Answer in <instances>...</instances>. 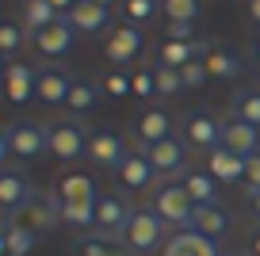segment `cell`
<instances>
[{
    "instance_id": "8d00e7d4",
    "label": "cell",
    "mask_w": 260,
    "mask_h": 256,
    "mask_svg": "<svg viewBox=\"0 0 260 256\" xmlns=\"http://www.w3.org/2000/svg\"><path fill=\"white\" fill-rule=\"evenodd\" d=\"M180 80H184V88H203L207 80H211V73H207L203 57H195V61H187L184 69H180Z\"/></svg>"
},
{
    "instance_id": "f546056e",
    "label": "cell",
    "mask_w": 260,
    "mask_h": 256,
    "mask_svg": "<svg viewBox=\"0 0 260 256\" xmlns=\"http://www.w3.org/2000/svg\"><path fill=\"white\" fill-rule=\"evenodd\" d=\"M54 19H61V12H54L46 0H23V8H19V23H23L27 35H39L42 27H50Z\"/></svg>"
},
{
    "instance_id": "e575fe53",
    "label": "cell",
    "mask_w": 260,
    "mask_h": 256,
    "mask_svg": "<svg viewBox=\"0 0 260 256\" xmlns=\"http://www.w3.org/2000/svg\"><path fill=\"white\" fill-rule=\"evenodd\" d=\"M153 84H157V100H169L184 88L180 69H169V65H153Z\"/></svg>"
},
{
    "instance_id": "d6a6232c",
    "label": "cell",
    "mask_w": 260,
    "mask_h": 256,
    "mask_svg": "<svg viewBox=\"0 0 260 256\" xmlns=\"http://www.w3.org/2000/svg\"><path fill=\"white\" fill-rule=\"evenodd\" d=\"M165 23H199L203 16V0H161Z\"/></svg>"
},
{
    "instance_id": "7a4b0ae2",
    "label": "cell",
    "mask_w": 260,
    "mask_h": 256,
    "mask_svg": "<svg viewBox=\"0 0 260 256\" xmlns=\"http://www.w3.org/2000/svg\"><path fill=\"white\" fill-rule=\"evenodd\" d=\"M4 222L23 226V230H31V233H39V237H46V233H54L57 226H61V203H57L54 191H35L31 199H27L23 207L16 210V214H8Z\"/></svg>"
},
{
    "instance_id": "ba28073f",
    "label": "cell",
    "mask_w": 260,
    "mask_h": 256,
    "mask_svg": "<svg viewBox=\"0 0 260 256\" xmlns=\"http://www.w3.org/2000/svg\"><path fill=\"white\" fill-rule=\"evenodd\" d=\"M77 73L61 61H46L39 65V92H35V104H46V107H65L69 100V88H73Z\"/></svg>"
},
{
    "instance_id": "9a60e30c",
    "label": "cell",
    "mask_w": 260,
    "mask_h": 256,
    "mask_svg": "<svg viewBox=\"0 0 260 256\" xmlns=\"http://www.w3.org/2000/svg\"><path fill=\"white\" fill-rule=\"evenodd\" d=\"M31 195H35V187H31V180H27V172L19 165L0 168V210L4 214H16Z\"/></svg>"
},
{
    "instance_id": "8fae6325",
    "label": "cell",
    "mask_w": 260,
    "mask_h": 256,
    "mask_svg": "<svg viewBox=\"0 0 260 256\" xmlns=\"http://www.w3.org/2000/svg\"><path fill=\"white\" fill-rule=\"evenodd\" d=\"M126 153H130L126 149V138L115 134L111 126H100V130H92V134H88V149H84V157H88L96 168H111V172H115Z\"/></svg>"
},
{
    "instance_id": "8992f818",
    "label": "cell",
    "mask_w": 260,
    "mask_h": 256,
    "mask_svg": "<svg viewBox=\"0 0 260 256\" xmlns=\"http://www.w3.org/2000/svg\"><path fill=\"white\" fill-rule=\"evenodd\" d=\"M88 149V130L81 126V119H54L50 122V157H57L61 165H73Z\"/></svg>"
},
{
    "instance_id": "7402d4cb",
    "label": "cell",
    "mask_w": 260,
    "mask_h": 256,
    "mask_svg": "<svg viewBox=\"0 0 260 256\" xmlns=\"http://www.w3.org/2000/svg\"><path fill=\"white\" fill-rule=\"evenodd\" d=\"M222 145L245 161V157H252V153H260V130L249 126V122H241V119H226L222 122Z\"/></svg>"
},
{
    "instance_id": "d590c367",
    "label": "cell",
    "mask_w": 260,
    "mask_h": 256,
    "mask_svg": "<svg viewBox=\"0 0 260 256\" xmlns=\"http://www.w3.org/2000/svg\"><path fill=\"white\" fill-rule=\"evenodd\" d=\"M153 96H157V84H153V69H149V65L134 69V96H130V100H138V104L146 107V104H149Z\"/></svg>"
},
{
    "instance_id": "f1b7e54d",
    "label": "cell",
    "mask_w": 260,
    "mask_h": 256,
    "mask_svg": "<svg viewBox=\"0 0 260 256\" xmlns=\"http://www.w3.org/2000/svg\"><path fill=\"white\" fill-rule=\"evenodd\" d=\"M230 119H241L260 130V88H237L230 96Z\"/></svg>"
},
{
    "instance_id": "60d3db41",
    "label": "cell",
    "mask_w": 260,
    "mask_h": 256,
    "mask_svg": "<svg viewBox=\"0 0 260 256\" xmlns=\"http://www.w3.org/2000/svg\"><path fill=\"white\" fill-rule=\"evenodd\" d=\"M249 256H260V222L249 230Z\"/></svg>"
},
{
    "instance_id": "f35d334b",
    "label": "cell",
    "mask_w": 260,
    "mask_h": 256,
    "mask_svg": "<svg viewBox=\"0 0 260 256\" xmlns=\"http://www.w3.org/2000/svg\"><path fill=\"white\" fill-rule=\"evenodd\" d=\"M245 187H260V153L245 157Z\"/></svg>"
},
{
    "instance_id": "c3c4849f",
    "label": "cell",
    "mask_w": 260,
    "mask_h": 256,
    "mask_svg": "<svg viewBox=\"0 0 260 256\" xmlns=\"http://www.w3.org/2000/svg\"><path fill=\"white\" fill-rule=\"evenodd\" d=\"M222 256H241V252H222Z\"/></svg>"
},
{
    "instance_id": "4316f807",
    "label": "cell",
    "mask_w": 260,
    "mask_h": 256,
    "mask_svg": "<svg viewBox=\"0 0 260 256\" xmlns=\"http://www.w3.org/2000/svg\"><path fill=\"white\" fill-rule=\"evenodd\" d=\"M100 84L96 80H88V77H77L73 80V88H69V100H65V111L73 115H88V111H96V104H100Z\"/></svg>"
},
{
    "instance_id": "52a82bcc",
    "label": "cell",
    "mask_w": 260,
    "mask_h": 256,
    "mask_svg": "<svg viewBox=\"0 0 260 256\" xmlns=\"http://www.w3.org/2000/svg\"><path fill=\"white\" fill-rule=\"evenodd\" d=\"M180 138L187 142V149H218L222 145V122L214 119L207 107H191L180 115Z\"/></svg>"
},
{
    "instance_id": "7bdbcfd3",
    "label": "cell",
    "mask_w": 260,
    "mask_h": 256,
    "mask_svg": "<svg viewBox=\"0 0 260 256\" xmlns=\"http://www.w3.org/2000/svg\"><path fill=\"white\" fill-rule=\"evenodd\" d=\"M8 157H12V149H8V134L0 130V168L8 165Z\"/></svg>"
},
{
    "instance_id": "4dcf8cb0",
    "label": "cell",
    "mask_w": 260,
    "mask_h": 256,
    "mask_svg": "<svg viewBox=\"0 0 260 256\" xmlns=\"http://www.w3.org/2000/svg\"><path fill=\"white\" fill-rule=\"evenodd\" d=\"M96 84H100V92H104V96L126 100V96H134V69H104Z\"/></svg>"
},
{
    "instance_id": "ab89813d",
    "label": "cell",
    "mask_w": 260,
    "mask_h": 256,
    "mask_svg": "<svg viewBox=\"0 0 260 256\" xmlns=\"http://www.w3.org/2000/svg\"><path fill=\"white\" fill-rule=\"evenodd\" d=\"M245 203H249V210L256 214V222H260V187H249V191H245Z\"/></svg>"
},
{
    "instance_id": "5b68a950",
    "label": "cell",
    "mask_w": 260,
    "mask_h": 256,
    "mask_svg": "<svg viewBox=\"0 0 260 256\" xmlns=\"http://www.w3.org/2000/svg\"><path fill=\"white\" fill-rule=\"evenodd\" d=\"M149 207L165 218V226H172V230H191L195 203H191V195L184 191V184H180V180H169V184L157 187Z\"/></svg>"
},
{
    "instance_id": "9c48e42d",
    "label": "cell",
    "mask_w": 260,
    "mask_h": 256,
    "mask_svg": "<svg viewBox=\"0 0 260 256\" xmlns=\"http://www.w3.org/2000/svg\"><path fill=\"white\" fill-rule=\"evenodd\" d=\"M146 50V35L138 31V27H130V23H119V27H111L107 31V39H104V57L115 65V69H126L134 57Z\"/></svg>"
},
{
    "instance_id": "d4e9b609",
    "label": "cell",
    "mask_w": 260,
    "mask_h": 256,
    "mask_svg": "<svg viewBox=\"0 0 260 256\" xmlns=\"http://www.w3.org/2000/svg\"><path fill=\"white\" fill-rule=\"evenodd\" d=\"M73 256H122V241L115 233L88 230L73 241Z\"/></svg>"
},
{
    "instance_id": "836d02e7",
    "label": "cell",
    "mask_w": 260,
    "mask_h": 256,
    "mask_svg": "<svg viewBox=\"0 0 260 256\" xmlns=\"http://www.w3.org/2000/svg\"><path fill=\"white\" fill-rule=\"evenodd\" d=\"M4 233H8V256H27L35 245H39V233L23 230V226H12V222H4Z\"/></svg>"
},
{
    "instance_id": "44dd1931",
    "label": "cell",
    "mask_w": 260,
    "mask_h": 256,
    "mask_svg": "<svg viewBox=\"0 0 260 256\" xmlns=\"http://www.w3.org/2000/svg\"><path fill=\"white\" fill-rule=\"evenodd\" d=\"M176 180L184 184V191L191 195V203H195V207H214V203H222V199H218V180H214L211 172H207V168L187 165Z\"/></svg>"
},
{
    "instance_id": "b9f144b4",
    "label": "cell",
    "mask_w": 260,
    "mask_h": 256,
    "mask_svg": "<svg viewBox=\"0 0 260 256\" xmlns=\"http://www.w3.org/2000/svg\"><path fill=\"white\" fill-rule=\"evenodd\" d=\"M245 12H249V19L260 27V0H245Z\"/></svg>"
},
{
    "instance_id": "7dc6e473",
    "label": "cell",
    "mask_w": 260,
    "mask_h": 256,
    "mask_svg": "<svg viewBox=\"0 0 260 256\" xmlns=\"http://www.w3.org/2000/svg\"><path fill=\"white\" fill-rule=\"evenodd\" d=\"M252 73H256V80H260V57H256V65H252Z\"/></svg>"
},
{
    "instance_id": "83f0119b",
    "label": "cell",
    "mask_w": 260,
    "mask_h": 256,
    "mask_svg": "<svg viewBox=\"0 0 260 256\" xmlns=\"http://www.w3.org/2000/svg\"><path fill=\"white\" fill-rule=\"evenodd\" d=\"M119 16L130 27H153L161 19V0H119Z\"/></svg>"
},
{
    "instance_id": "6da1fadb",
    "label": "cell",
    "mask_w": 260,
    "mask_h": 256,
    "mask_svg": "<svg viewBox=\"0 0 260 256\" xmlns=\"http://www.w3.org/2000/svg\"><path fill=\"white\" fill-rule=\"evenodd\" d=\"M119 241H122V248H126L130 256H146V252H153V248H165L169 226H165V218L157 214L153 207H134L130 222L122 226V233H119Z\"/></svg>"
},
{
    "instance_id": "681fc988",
    "label": "cell",
    "mask_w": 260,
    "mask_h": 256,
    "mask_svg": "<svg viewBox=\"0 0 260 256\" xmlns=\"http://www.w3.org/2000/svg\"><path fill=\"white\" fill-rule=\"evenodd\" d=\"M256 50H260V35H256Z\"/></svg>"
},
{
    "instance_id": "cb8c5ba5",
    "label": "cell",
    "mask_w": 260,
    "mask_h": 256,
    "mask_svg": "<svg viewBox=\"0 0 260 256\" xmlns=\"http://www.w3.org/2000/svg\"><path fill=\"white\" fill-rule=\"evenodd\" d=\"M207 172H211L218 184H237V180H245V161L237 157V153H230L226 145H218V149L207 153Z\"/></svg>"
},
{
    "instance_id": "603a6c76",
    "label": "cell",
    "mask_w": 260,
    "mask_h": 256,
    "mask_svg": "<svg viewBox=\"0 0 260 256\" xmlns=\"http://www.w3.org/2000/svg\"><path fill=\"white\" fill-rule=\"evenodd\" d=\"M207 42L211 39H199V42H172V39H161L157 42V65H169V69H184L187 61L207 54Z\"/></svg>"
},
{
    "instance_id": "bcb514c9",
    "label": "cell",
    "mask_w": 260,
    "mask_h": 256,
    "mask_svg": "<svg viewBox=\"0 0 260 256\" xmlns=\"http://www.w3.org/2000/svg\"><path fill=\"white\" fill-rule=\"evenodd\" d=\"M4 73H8V57L0 54V80H4Z\"/></svg>"
},
{
    "instance_id": "4fadbf2b",
    "label": "cell",
    "mask_w": 260,
    "mask_h": 256,
    "mask_svg": "<svg viewBox=\"0 0 260 256\" xmlns=\"http://www.w3.org/2000/svg\"><path fill=\"white\" fill-rule=\"evenodd\" d=\"M0 88H4V100L16 107L31 104L35 92H39V65H27V61H12L4 80H0Z\"/></svg>"
},
{
    "instance_id": "ac0fdd59",
    "label": "cell",
    "mask_w": 260,
    "mask_h": 256,
    "mask_svg": "<svg viewBox=\"0 0 260 256\" xmlns=\"http://www.w3.org/2000/svg\"><path fill=\"white\" fill-rule=\"evenodd\" d=\"M115 180H119V187L122 191H146L149 184L157 180V172H153V165L146 161V153H126L122 157V165L115 168Z\"/></svg>"
},
{
    "instance_id": "ffe728a7",
    "label": "cell",
    "mask_w": 260,
    "mask_h": 256,
    "mask_svg": "<svg viewBox=\"0 0 260 256\" xmlns=\"http://www.w3.org/2000/svg\"><path fill=\"white\" fill-rule=\"evenodd\" d=\"M191 230L203 233V237H211V241H222V237L234 233V210L222 207V203H214V207H195Z\"/></svg>"
},
{
    "instance_id": "f6af8a7d",
    "label": "cell",
    "mask_w": 260,
    "mask_h": 256,
    "mask_svg": "<svg viewBox=\"0 0 260 256\" xmlns=\"http://www.w3.org/2000/svg\"><path fill=\"white\" fill-rule=\"evenodd\" d=\"M0 256H8V233H4V222H0Z\"/></svg>"
},
{
    "instance_id": "2e32d148",
    "label": "cell",
    "mask_w": 260,
    "mask_h": 256,
    "mask_svg": "<svg viewBox=\"0 0 260 256\" xmlns=\"http://www.w3.org/2000/svg\"><path fill=\"white\" fill-rule=\"evenodd\" d=\"M65 19H69V27H73L77 35H100V31H111V8H100V4H92V0H77L73 8L65 12Z\"/></svg>"
},
{
    "instance_id": "30bf717a",
    "label": "cell",
    "mask_w": 260,
    "mask_h": 256,
    "mask_svg": "<svg viewBox=\"0 0 260 256\" xmlns=\"http://www.w3.org/2000/svg\"><path fill=\"white\" fill-rule=\"evenodd\" d=\"M138 153H146V161L153 165V172L157 176H180L191 161H187V142L180 134H172V138H165V142H157V145H149V149H138Z\"/></svg>"
},
{
    "instance_id": "7c38bea8",
    "label": "cell",
    "mask_w": 260,
    "mask_h": 256,
    "mask_svg": "<svg viewBox=\"0 0 260 256\" xmlns=\"http://www.w3.org/2000/svg\"><path fill=\"white\" fill-rule=\"evenodd\" d=\"M31 46L39 50L42 57H50V61H61L65 54H73L77 46V31L69 27V19H54L50 27H42L39 35H31Z\"/></svg>"
},
{
    "instance_id": "d6986e66",
    "label": "cell",
    "mask_w": 260,
    "mask_h": 256,
    "mask_svg": "<svg viewBox=\"0 0 260 256\" xmlns=\"http://www.w3.org/2000/svg\"><path fill=\"white\" fill-rule=\"evenodd\" d=\"M130 214H134V207H130V203L122 199V195L100 191V199H96V230L115 233V237H119V233H122V226L130 222Z\"/></svg>"
},
{
    "instance_id": "5bb4252c",
    "label": "cell",
    "mask_w": 260,
    "mask_h": 256,
    "mask_svg": "<svg viewBox=\"0 0 260 256\" xmlns=\"http://www.w3.org/2000/svg\"><path fill=\"white\" fill-rule=\"evenodd\" d=\"M54 195H57V203H96L100 187L84 168H65L54 180Z\"/></svg>"
},
{
    "instance_id": "e0dca14e",
    "label": "cell",
    "mask_w": 260,
    "mask_h": 256,
    "mask_svg": "<svg viewBox=\"0 0 260 256\" xmlns=\"http://www.w3.org/2000/svg\"><path fill=\"white\" fill-rule=\"evenodd\" d=\"M161 256H222V248H218V241L203 237L195 230H176V233H169Z\"/></svg>"
},
{
    "instance_id": "3957f363",
    "label": "cell",
    "mask_w": 260,
    "mask_h": 256,
    "mask_svg": "<svg viewBox=\"0 0 260 256\" xmlns=\"http://www.w3.org/2000/svg\"><path fill=\"white\" fill-rule=\"evenodd\" d=\"M8 134V149L12 157L19 161H39L50 153V122H39V119H12L4 126Z\"/></svg>"
},
{
    "instance_id": "74e56055",
    "label": "cell",
    "mask_w": 260,
    "mask_h": 256,
    "mask_svg": "<svg viewBox=\"0 0 260 256\" xmlns=\"http://www.w3.org/2000/svg\"><path fill=\"white\" fill-rule=\"evenodd\" d=\"M165 39H172V42H199L195 39V23H165Z\"/></svg>"
},
{
    "instance_id": "1f68e13d",
    "label": "cell",
    "mask_w": 260,
    "mask_h": 256,
    "mask_svg": "<svg viewBox=\"0 0 260 256\" xmlns=\"http://www.w3.org/2000/svg\"><path fill=\"white\" fill-rule=\"evenodd\" d=\"M27 39H31V35L23 31V23H19V19L0 16V54H4V57H16L19 50L27 46Z\"/></svg>"
},
{
    "instance_id": "484cf974",
    "label": "cell",
    "mask_w": 260,
    "mask_h": 256,
    "mask_svg": "<svg viewBox=\"0 0 260 256\" xmlns=\"http://www.w3.org/2000/svg\"><path fill=\"white\" fill-rule=\"evenodd\" d=\"M203 65H207V73H211V77H222V80H230V77H237V73H241V57H237L230 46H222V42H207Z\"/></svg>"
},
{
    "instance_id": "ee69618b",
    "label": "cell",
    "mask_w": 260,
    "mask_h": 256,
    "mask_svg": "<svg viewBox=\"0 0 260 256\" xmlns=\"http://www.w3.org/2000/svg\"><path fill=\"white\" fill-rule=\"evenodd\" d=\"M46 4H50V8H54V12H61V16H65V12L73 8L77 0H46Z\"/></svg>"
},
{
    "instance_id": "277c9868",
    "label": "cell",
    "mask_w": 260,
    "mask_h": 256,
    "mask_svg": "<svg viewBox=\"0 0 260 256\" xmlns=\"http://www.w3.org/2000/svg\"><path fill=\"white\" fill-rule=\"evenodd\" d=\"M172 130H176V115H172L165 104L138 107V115L130 122V134H134V145H138V149H149V145L172 138Z\"/></svg>"
}]
</instances>
